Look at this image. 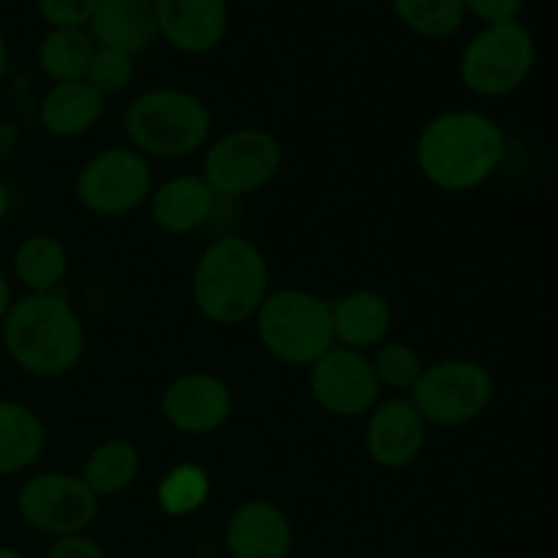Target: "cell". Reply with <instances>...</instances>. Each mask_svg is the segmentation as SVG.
<instances>
[{
  "instance_id": "1",
  "label": "cell",
  "mask_w": 558,
  "mask_h": 558,
  "mask_svg": "<svg viewBox=\"0 0 558 558\" xmlns=\"http://www.w3.org/2000/svg\"><path fill=\"white\" fill-rule=\"evenodd\" d=\"M505 153V129L477 109L436 114L420 131L414 147L423 178L445 194L477 191L499 172Z\"/></svg>"
},
{
  "instance_id": "2",
  "label": "cell",
  "mask_w": 558,
  "mask_h": 558,
  "mask_svg": "<svg viewBox=\"0 0 558 558\" xmlns=\"http://www.w3.org/2000/svg\"><path fill=\"white\" fill-rule=\"evenodd\" d=\"M0 341L11 363L36 379L71 374L85 354V325L60 292L14 298Z\"/></svg>"
},
{
  "instance_id": "3",
  "label": "cell",
  "mask_w": 558,
  "mask_h": 558,
  "mask_svg": "<svg viewBox=\"0 0 558 558\" xmlns=\"http://www.w3.org/2000/svg\"><path fill=\"white\" fill-rule=\"evenodd\" d=\"M270 294V265L251 240L223 234L199 254L191 276L196 311L216 327H240Z\"/></svg>"
},
{
  "instance_id": "4",
  "label": "cell",
  "mask_w": 558,
  "mask_h": 558,
  "mask_svg": "<svg viewBox=\"0 0 558 558\" xmlns=\"http://www.w3.org/2000/svg\"><path fill=\"white\" fill-rule=\"evenodd\" d=\"M129 147L145 158L183 161L210 145L213 112L185 87H150L123 112Z\"/></svg>"
},
{
  "instance_id": "5",
  "label": "cell",
  "mask_w": 558,
  "mask_h": 558,
  "mask_svg": "<svg viewBox=\"0 0 558 558\" xmlns=\"http://www.w3.org/2000/svg\"><path fill=\"white\" fill-rule=\"evenodd\" d=\"M254 322L265 352L289 368H311L336 347L332 303L305 289L270 292Z\"/></svg>"
},
{
  "instance_id": "6",
  "label": "cell",
  "mask_w": 558,
  "mask_h": 558,
  "mask_svg": "<svg viewBox=\"0 0 558 558\" xmlns=\"http://www.w3.org/2000/svg\"><path fill=\"white\" fill-rule=\"evenodd\" d=\"M537 65V41L521 20L483 25L463 47L458 76L480 98H505L526 85Z\"/></svg>"
},
{
  "instance_id": "7",
  "label": "cell",
  "mask_w": 558,
  "mask_h": 558,
  "mask_svg": "<svg viewBox=\"0 0 558 558\" xmlns=\"http://www.w3.org/2000/svg\"><path fill=\"white\" fill-rule=\"evenodd\" d=\"M496 396L494 374L480 360L450 357L425 365L409 392L423 420L436 428H461L488 412Z\"/></svg>"
},
{
  "instance_id": "8",
  "label": "cell",
  "mask_w": 558,
  "mask_h": 558,
  "mask_svg": "<svg viewBox=\"0 0 558 558\" xmlns=\"http://www.w3.org/2000/svg\"><path fill=\"white\" fill-rule=\"evenodd\" d=\"M283 163V147L272 131L243 125L205 147L202 178L218 199H240L270 185Z\"/></svg>"
},
{
  "instance_id": "9",
  "label": "cell",
  "mask_w": 558,
  "mask_h": 558,
  "mask_svg": "<svg viewBox=\"0 0 558 558\" xmlns=\"http://www.w3.org/2000/svg\"><path fill=\"white\" fill-rule=\"evenodd\" d=\"M101 499L80 474L38 472L22 480L16 490V512L22 523L44 537H74L96 523Z\"/></svg>"
},
{
  "instance_id": "10",
  "label": "cell",
  "mask_w": 558,
  "mask_h": 558,
  "mask_svg": "<svg viewBox=\"0 0 558 558\" xmlns=\"http://www.w3.org/2000/svg\"><path fill=\"white\" fill-rule=\"evenodd\" d=\"M76 202L93 216L120 218L140 210L153 194L150 158L134 147H107L76 172Z\"/></svg>"
},
{
  "instance_id": "11",
  "label": "cell",
  "mask_w": 558,
  "mask_h": 558,
  "mask_svg": "<svg viewBox=\"0 0 558 558\" xmlns=\"http://www.w3.org/2000/svg\"><path fill=\"white\" fill-rule=\"evenodd\" d=\"M308 390L316 407L338 420L368 417L381 398L368 354L347 347H332L311 365Z\"/></svg>"
},
{
  "instance_id": "12",
  "label": "cell",
  "mask_w": 558,
  "mask_h": 558,
  "mask_svg": "<svg viewBox=\"0 0 558 558\" xmlns=\"http://www.w3.org/2000/svg\"><path fill=\"white\" fill-rule=\"evenodd\" d=\"M234 412V396L227 381L207 371H191L169 381L161 392V417L185 436L221 430Z\"/></svg>"
},
{
  "instance_id": "13",
  "label": "cell",
  "mask_w": 558,
  "mask_h": 558,
  "mask_svg": "<svg viewBox=\"0 0 558 558\" xmlns=\"http://www.w3.org/2000/svg\"><path fill=\"white\" fill-rule=\"evenodd\" d=\"M428 423L409 396H392L368 412L365 423V452L376 466L401 472L412 466L425 450Z\"/></svg>"
},
{
  "instance_id": "14",
  "label": "cell",
  "mask_w": 558,
  "mask_h": 558,
  "mask_svg": "<svg viewBox=\"0 0 558 558\" xmlns=\"http://www.w3.org/2000/svg\"><path fill=\"white\" fill-rule=\"evenodd\" d=\"M229 558H289L294 529L287 512L270 499H245L229 515L223 529Z\"/></svg>"
},
{
  "instance_id": "15",
  "label": "cell",
  "mask_w": 558,
  "mask_h": 558,
  "mask_svg": "<svg viewBox=\"0 0 558 558\" xmlns=\"http://www.w3.org/2000/svg\"><path fill=\"white\" fill-rule=\"evenodd\" d=\"M158 36L183 54H210L229 31L227 0H153Z\"/></svg>"
},
{
  "instance_id": "16",
  "label": "cell",
  "mask_w": 558,
  "mask_h": 558,
  "mask_svg": "<svg viewBox=\"0 0 558 558\" xmlns=\"http://www.w3.org/2000/svg\"><path fill=\"white\" fill-rule=\"evenodd\" d=\"M96 47L140 58L158 41V20L153 0H101L87 22Z\"/></svg>"
},
{
  "instance_id": "17",
  "label": "cell",
  "mask_w": 558,
  "mask_h": 558,
  "mask_svg": "<svg viewBox=\"0 0 558 558\" xmlns=\"http://www.w3.org/2000/svg\"><path fill=\"white\" fill-rule=\"evenodd\" d=\"M150 218L163 234L185 238L194 234L210 221L216 210L218 196L202 174H178L153 189L150 194Z\"/></svg>"
},
{
  "instance_id": "18",
  "label": "cell",
  "mask_w": 558,
  "mask_h": 558,
  "mask_svg": "<svg viewBox=\"0 0 558 558\" xmlns=\"http://www.w3.org/2000/svg\"><path fill=\"white\" fill-rule=\"evenodd\" d=\"M330 303L336 347L374 352L376 347L390 341L392 305L385 294L374 292V289H354Z\"/></svg>"
},
{
  "instance_id": "19",
  "label": "cell",
  "mask_w": 558,
  "mask_h": 558,
  "mask_svg": "<svg viewBox=\"0 0 558 558\" xmlns=\"http://www.w3.org/2000/svg\"><path fill=\"white\" fill-rule=\"evenodd\" d=\"M47 450L41 414L14 398H0V477L25 474Z\"/></svg>"
},
{
  "instance_id": "20",
  "label": "cell",
  "mask_w": 558,
  "mask_h": 558,
  "mask_svg": "<svg viewBox=\"0 0 558 558\" xmlns=\"http://www.w3.org/2000/svg\"><path fill=\"white\" fill-rule=\"evenodd\" d=\"M104 101L85 80L60 82L44 93L38 104L41 129L54 140H76L98 125L104 114Z\"/></svg>"
},
{
  "instance_id": "21",
  "label": "cell",
  "mask_w": 558,
  "mask_h": 558,
  "mask_svg": "<svg viewBox=\"0 0 558 558\" xmlns=\"http://www.w3.org/2000/svg\"><path fill=\"white\" fill-rule=\"evenodd\" d=\"M11 272L25 294H54L69 276V251L54 234H27L16 243Z\"/></svg>"
},
{
  "instance_id": "22",
  "label": "cell",
  "mask_w": 558,
  "mask_h": 558,
  "mask_svg": "<svg viewBox=\"0 0 558 558\" xmlns=\"http://www.w3.org/2000/svg\"><path fill=\"white\" fill-rule=\"evenodd\" d=\"M142 472V456L129 439H107L87 452L82 463L80 477L85 480L87 488L98 496H118L136 483Z\"/></svg>"
},
{
  "instance_id": "23",
  "label": "cell",
  "mask_w": 558,
  "mask_h": 558,
  "mask_svg": "<svg viewBox=\"0 0 558 558\" xmlns=\"http://www.w3.org/2000/svg\"><path fill=\"white\" fill-rule=\"evenodd\" d=\"M93 52H96V44L87 27H49L38 41L36 60L41 74L52 85H60V82L85 80Z\"/></svg>"
},
{
  "instance_id": "24",
  "label": "cell",
  "mask_w": 558,
  "mask_h": 558,
  "mask_svg": "<svg viewBox=\"0 0 558 558\" xmlns=\"http://www.w3.org/2000/svg\"><path fill=\"white\" fill-rule=\"evenodd\" d=\"M390 5L407 31L428 41L456 36L466 22L461 0H390Z\"/></svg>"
},
{
  "instance_id": "25",
  "label": "cell",
  "mask_w": 558,
  "mask_h": 558,
  "mask_svg": "<svg viewBox=\"0 0 558 558\" xmlns=\"http://www.w3.org/2000/svg\"><path fill=\"white\" fill-rule=\"evenodd\" d=\"M210 490L213 483L205 469L196 466V463H178L158 483L156 499L163 515L189 518L207 505Z\"/></svg>"
},
{
  "instance_id": "26",
  "label": "cell",
  "mask_w": 558,
  "mask_h": 558,
  "mask_svg": "<svg viewBox=\"0 0 558 558\" xmlns=\"http://www.w3.org/2000/svg\"><path fill=\"white\" fill-rule=\"evenodd\" d=\"M368 360L381 390H390L396 396H409L425 371L417 349L403 341H385L374 349Z\"/></svg>"
},
{
  "instance_id": "27",
  "label": "cell",
  "mask_w": 558,
  "mask_h": 558,
  "mask_svg": "<svg viewBox=\"0 0 558 558\" xmlns=\"http://www.w3.org/2000/svg\"><path fill=\"white\" fill-rule=\"evenodd\" d=\"M134 58L125 52H118V49L96 47L93 52L90 65L85 71V82L98 93L101 98L118 96L125 87L134 82Z\"/></svg>"
},
{
  "instance_id": "28",
  "label": "cell",
  "mask_w": 558,
  "mask_h": 558,
  "mask_svg": "<svg viewBox=\"0 0 558 558\" xmlns=\"http://www.w3.org/2000/svg\"><path fill=\"white\" fill-rule=\"evenodd\" d=\"M101 0H36V9L49 27H85Z\"/></svg>"
},
{
  "instance_id": "29",
  "label": "cell",
  "mask_w": 558,
  "mask_h": 558,
  "mask_svg": "<svg viewBox=\"0 0 558 558\" xmlns=\"http://www.w3.org/2000/svg\"><path fill=\"white\" fill-rule=\"evenodd\" d=\"M466 16H474L483 25H499V22L518 20L526 0H461Z\"/></svg>"
},
{
  "instance_id": "30",
  "label": "cell",
  "mask_w": 558,
  "mask_h": 558,
  "mask_svg": "<svg viewBox=\"0 0 558 558\" xmlns=\"http://www.w3.org/2000/svg\"><path fill=\"white\" fill-rule=\"evenodd\" d=\"M44 558H109V554L87 534H74V537L52 539Z\"/></svg>"
},
{
  "instance_id": "31",
  "label": "cell",
  "mask_w": 558,
  "mask_h": 558,
  "mask_svg": "<svg viewBox=\"0 0 558 558\" xmlns=\"http://www.w3.org/2000/svg\"><path fill=\"white\" fill-rule=\"evenodd\" d=\"M11 303H14V289H11L9 276L0 270V325H3L5 314H9V308H11Z\"/></svg>"
},
{
  "instance_id": "32",
  "label": "cell",
  "mask_w": 558,
  "mask_h": 558,
  "mask_svg": "<svg viewBox=\"0 0 558 558\" xmlns=\"http://www.w3.org/2000/svg\"><path fill=\"white\" fill-rule=\"evenodd\" d=\"M9 210H11V191L9 185H5V180L0 178V223L9 218Z\"/></svg>"
},
{
  "instance_id": "33",
  "label": "cell",
  "mask_w": 558,
  "mask_h": 558,
  "mask_svg": "<svg viewBox=\"0 0 558 558\" xmlns=\"http://www.w3.org/2000/svg\"><path fill=\"white\" fill-rule=\"evenodd\" d=\"M5 74H9V41H5V36L0 33V85H3Z\"/></svg>"
},
{
  "instance_id": "34",
  "label": "cell",
  "mask_w": 558,
  "mask_h": 558,
  "mask_svg": "<svg viewBox=\"0 0 558 558\" xmlns=\"http://www.w3.org/2000/svg\"><path fill=\"white\" fill-rule=\"evenodd\" d=\"M0 558H27L22 550L11 548V545H0Z\"/></svg>"
},
{
  "instance_id": "35",
  "label": "cell",
  "mask_w": 558,
  "mask_h": 558,
  "mask_svg": "<svg viewBox=\"0 0 558 558\" xmlns=\"http://www.w3.org/2000/svg\"><path fill=\"white\" fill-rule=\"evenodd\" d=\"M347 3H371V0H347Z\"/></svg>"
}]
</instances>
